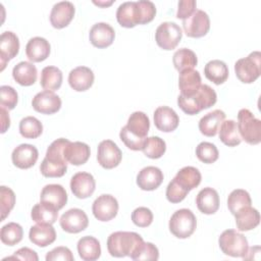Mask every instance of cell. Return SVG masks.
Here are the masks:
<instances>
[{
    "mask_svg": "<svg viewBox=\"0 0 261 261\" xmlns=\"http://www.w3.org/2000/svg\"><path fill=\"white\" fill-rule=\"evenodd\" d=\"M92 211L96 219L109 221L113 219L118 212V202L112 195L103 194L93 202Z\"/></svg>",
    "mask_w": 261,
    "mask_h": 261,
    "instance_id": "cell-13",
    "label": "cell"
},
{
    "mask_svg": "<svg viewBox=\"0 0 261 261\" xmlns=\"http://www.w3.org/2000/svg\"><path fill=\"white\" fill-rule=\"evenodd\" d=\"M228 67L225 62L219 59L210 60L204 67L205 76L215 85H221L228 77Z\"/></svg>",
    "mask_w": 261,
    "mask_h": 261,
    "instance_id": "cell-34",
    "label": "cell"
},
{
    "mask_svg": "<svg viewBox=\"0 0 261 261\" xmlns=\"http://www.w3.org/2000/svg\"><path fill=\"white\" fill-rule=\"evenodd\" d=\"M132 220L139 227H147L153 221V213L147 207H139L133 211Z\"/></svg>",
    "mask_w": 261,
    "mask_h": 261,
    "instance_id": "cell-47",
    "label": "cell"
},
{
    "mask_svg": "<svg viewBox=\"0 0 261 261\" xmlns=\"http://www.w3.org/2000/svg\"><path fill=\"white\" fill-rule=\"evenodd\" d=\"M163 172L156 166H147L137 175V185L143 191H154L163 181Z\"/></svg>",
    "mask_w": 261,
    "mask_h": 261,
    "instance_id": "cell-22",
    "label": "cell"
},
{
    "mask_svg": "<svg viewBox=\"0 0 261 261\" xmlns=\"http://www.w3.org/2000/svg\"><path fill=\"white\" fill-rule=\"evenodd\" d=\"M236 224L240 231H248L254 229L260 223V214L257 209L252 206H246L240 209L236 214Z\"/></svg>",
    "mask_w": 261,
    "mask_h": 261,
    "instance_id": "cell-30",
    "label": "cell"
},
{
    "mask_svg": "<svg viewBox=\"0 0 261 261\" xmlns=\"http://www.w3.org/2000/svg\"><path fill=\"white\" fill-rule=\"evenodd\" d=\"M40 200L41 202L49 204L57 210H60L67 202V194L61 185L50 184L45 186L41 191Z\"/></svg>",
    "mask_w": 261,
    "mask_h": 261,
    "instance_id": "cell-24",
    "label": "cell"
},
{
    "mask_svg": "<svg viewBox=\"0 0 261 261\" xmlns=\"http://www.w3.org/2000/svg\"><path fill=\"white\" fill-rule=\"evenodd\" d=\"M196 155L200 161L206 164H211L218 159L219 152L214 144L202 142L196 148Z\"/></svg>",
    "mask_w": 261,
    "mask_h": 261,
    "instance_id": "cell-44",
    "label": "cell"
},
{
    "mask_svg": "<svg viewBox=\"0 0 261 261\" xmlns=\"http://www.w3.org/2000/svg\"><path fill=\"white\" fill-rule=\"evenodd\" d=\"M33 108L42 114H53L61 108V99L52 91H42L32 100Z\"/></svg>",
    "mask_w": 261,
    "mask_h": 261,
    "instance_id": "cell-14",
    "label": "cell"
},
{
    "mask_svg": "<svg viewBox=\"0 0 261 261\" xmlns=\"http://www.w3.org/2000/svg\"><path fill=\"white\" fill-rule=\"evenodd\" d=\"M1 121H2L1 133L4 134L10 125V118H9V114L7 112V109H5L3 107H1Z\"/></svg>",
    "mask_w": 261,
    "mask_h": 261,
    "instance_id": "cell-52",
    "label": "cell"
},
{
    "mask_svg": "<svg viewBox=\"0 0 261 261\" xmlns=\"http://www.w3.org/2000/svg\"><path fill=\"white\" fill-rule=\"evenodd\" d=\"M96 189L94 176L89 172H77L70 179V190L79 199H86L93 195Z\"/></svg>",
    "mask_w": 261,
    "mask_h": 261,
    "instance_id": "cell-15",
    "label": "cell"
},
{
    "mask_svg": "<svg viewBox=\"0 0 261 261\" xmlns=\"http://www.w3.org/2000/svg\"><path fill=\"white\" fill-rule=\"evenodd\" d=\"M223 120H225V113L220 109H215L200 119L199 130L206 137H214Z\"/></svg>",
    "mask_w": 261,
    "mask_h": 261,
    "instance_id": "cell-28",
    "label": "cell"
},
{
    "mask_svg": "<svg viewBox=\"0 0 261 261\" xmlns=\"http://www.w3.org/2000/svg\"><path fill=\"white\" fill-rule=\"evenodd\" d=\"M62 71L56 66H46L41 71L40 84L44 90L56 91L62 85Z\"/></svg>",
    "mask_w": 261,
    "mask_h": 261,
    "instance_id": "cell-37",
    "label": "cell"
},
{
    "mask_svg": "<svg viewBox=\"0 0 261 261\" xmlns=\"http://www.w3.org/2000/svg\"><path fill=\"white\" fill-rule=\"evenodd\" d=\"M39 157L38 149L31 145V144H20L11 154L12 163L20 168V169H28L35 165Z\"/></svg>",
    "mask_w": 261,
    "mask_h": 261,
    "instance_id": "cell-17",
    "label": "cell"
},
{
    "mask_svg": "<svg viewBox=\"0 0 261 261\" xmlns=\"http://www.w3.org/2000/svg\"><path fill=\"white\" fill-rule=\"evenodd\" d=\"M18 96L16 91L10 86H1L0 87V105L1 107L12 110L17 104Z\"/></svg>",
    "mask_w": 261,
    "mask_h": 261,
    "instance_id": "cell-46",
    "label": "cell"
},
{
    "mask_svg": "<svg viewBox=\"0 0 261 261\" xmlns=\"http://www.w3.org/2000/svg\"><path fill=\"white\" fill-rule=\"evenodd\" d=\"M201 75L198 70L194 68H188L179 72L178 87L182 96L193 95L201 86Z\"/></svg>",
    "mask_w": 261,
    "mask_h": 261,
    "instance_id": "cell-32",
    "label": "cell"
},
{
    "mask_svg": "<svg viewBox=\"0 0 261 261\" xmlns=\"http://www.w3.org/2000/svg\"><path fill=\"white\" fill-rule=\"evenodd\" d=\"M202 179L201 172L199 169L193 166H185L173 177V180L186 192H190L197 188Z\"/></svg>",
    "mask_w": 261,
    "mask_h": 261,
    "instance_id": "cell-29",
    "label": "cell"
},
{
    "mask_svg": "<svg viewBox=\"0 0 261 261\" xmlns=\"http://www.w3.org/2000/svg\"><path fill=\"white\" fill-rule=\"evenodd\" d=\"M37 67L29 61H20L12 69V76L14 81L20 86L29 87L37 81Z\"/></svg>",
    "mask_w": 261,
    "mask_h": 261,
    "instance_id": "cell-31",
    "label": "cell"
},
{
    "mask_svg": "<svg viewBox=\"0 0 261 261\" xmlns=\"http://www.w3.org/2000/svg\"><path fill=\"white\" fill-rule=\"evenodd\" d=\"M63 155L67 163L72 165L85 164L91 155V150L88 144L83 142H68L64 147Z\"/></svg>",
    "mask_w": 261,
    "mask_h": 261,
    "instance_id": "cell-23",
    "label": "cell"
},
{
    "mask_svg": "<svg viewBox=\"0 0 261 261\" xmlns=\"http://www.w3.org/2000/svg\"><path fill=\"white\" fill-rule=\"evenodd\" d=\"M172 62L175 69L180 72L188 68H194L198 63V58L195 52L191 49L180 48L174 52Z\"/></svg>",
    "mask_w": 261,
    "mask_h": 261,
    "instance_id": "cell-38",
    "label": "cell"
},
{
    "mask_svg": "<svg viewBox=\"0 0 261 261\" xmlns=\"http://www.w3.org/2000/svg\"><path fill=\"white\" fill-rule=\"evenodd\" d=\"M182 29L190 38L204 37L209 32L210 18L205 11L196 9L189 17L182 19Z\"/></svg>",
    "mask_w": 261,
    "mask_h": 261,
    "instance_id": "cell-10",
    "label": "cell"
},
{
    "mask_svg": "<svg viewBox=\"0 0 261 261\" xmlns=\"http://www.w3.org/2000/svg\"><path fill=\"white\" fill-rule=\"evenodd\" d=\"M31 217L37 223L53 224L58 218V210L49 204L40 202L33 207Z\"/></svg>",
    "mask_w": 261,
    "mask_h": 261,
    "instance_id": "cell-36",
    "label": "cell"
},
{
    "mask_svg": "<svg viewBox=\"0 0 261 261\" xmlns=\"http://www.w3.org/2000/svg\"><path fill=\"white\" fill-rule=\"evenodd\" d=\"M115 38V32L113 28L106 22L95 23L89 34L91 44L97 48H106L110 46Z\"/></svg>",
    "mask_w": 261,
    "mask_h": 261,
    "instance_id": "cell-18",
    "label": "cell"
},
{
    "mask_svg": "<svg viewBox=\"0 0 261 261\" xmlns=\"http://www.w3.org/2000/svg\"><path fill=\"white\" fill-rule=\"evenodd\" d=\"M237 77L244 84L254 83L261 73V53L254 51L234 63Z\"/></svg>",
    "mask_w": 261,
    "mask_h": 261,
    "instance_id": "cell-8",
    "label": "cell"
},
{
    "mask_svg": "<svg viewBox=\"0 0 261 261\" xmlns=\"http://www.w3.org/2000/svg\"><path fill=\"white\" fill-rule=\"evenodd\" d=\"M19 133L25 139H36L43 133V124L38 118L27 116L19 122Z\"/></svg>",
    "mask_w": 261,
    "mask_h": 261,
    "instance_id": "cell-42",
    "label": "cell"
},
{
    "mask_svg": "<svg viewBox=\"0 0 261 261\" xmlns=\"http://www.w3.org/2000/svg\"><path fill=\"white\" fill-rule=\"evenodd\" d=\"M182 37L181 29L172 21H165L159 24L155 32V41L163 50H172L180 42Z\"/></svg>",
    "mask_w": 261,
    "mask_h": 261,
    "instance_id": "cell-9",
    "label": "cell"
},
{
    "mask_svg": "<svg viewBox=\"0 0 261 261\" xmlns=\"http://www.w3.org/2000/svg\"><path fill=\"white\" fill-rule=\"evenodd\" d=\"M179 123V117L176 112L168 106H159L154 111V124L164 133H170L176 129Z\"/></svg>",
    "mask_w": 261,
    "mask_h": 261,
    "instance_id": "cell-19",
    "label": "cell"
},
{
    "mask_svg": "<svg viewBox=\"0 0 261 261\" xmlns=\"http://www.w3.org/2000/svg\"><path fill=\"white\" fill-rule=\"evenodd\" d=\"M218 136L219 140L228 147H236L242 142L237 122L232 119L222 121L218 128Z\"/></svg>",
    "mask_w": 261,
    "mask_h": 261,
    "instance_id": "cell-35",
    "label": "cell"
},
{
    "mask_svg": "<svg viewBox=\"0 0 261 261\" xmlns=\"http://www.w3.org/2000/svg\"><path fill=\"white\" fill-rule=\"evenodd\" d=\"M47 261H56V260H64V261H72L74 257L71 251L67 247H56L46 255Z\"/></svg>",
    "mask_w": 261,
    "mask_h": 261,
    "instance_id": "cell-49",
    "label": "cell"
},
{
    "mask_svg": "<svg viewBox=\"0 0 261 261\" xmlns=\"http://www.w3.org/2000/svg\"><path fill=\"white\" fill-rule=\"evenodd\" d=\"M95 4H97L98 6H108V5H111L113 3V1H109V2H100V1H94Z\"/></svg>",
    "mask_w": 261,
    "mask_h": 261,
    "instance_id": "cell-53",
    "label": "cell"
},
{
    "mask_svg": "<svg viewBox=\"0 0 261 261\" xmlns=\"http://www.w3.org/2000/svg\"><path fill=\"white\" fill-rule=\"evenodd\" d=\"M94 72L90 67L77 66L70 70L68 74V84L76 92L89 90L94 83Z\"/></svg>",
    "mask_w": 261,
    "mask_h": 261,
    "instance_id": "cell-21",
    "label": "cell"
},
{
    "mask_svg": "<svg viewBox=\"0 0 261 261\" xmlns=\"http://www.w3.org/2000/svg\"><path fill=\"white\" fill-rule=\"evenodd\" d=\"M122 158V153L118 146L111 140H104L98 145L97 160L105 169L116 167Z\"/></svg>",
    "mask_w": 261,
    "mask_h": 261,
    "instance_id": "cell-11",
    "label": "cell"
},
{
    "mask_svg": "<svg viewBox=\"0 0 261 261\" xmlns=\"http://www.w3.org/2000/svg\"><path fill=\"white\" fill-rule=\"evenodd\" d=\"M238 129L242 140L250 145H257L261 142V120L247 108L238 113Z\"/></svg>",
    "mask_w": 261,
    "mask_h": 261,
    "instance_id": "cell-5",
    "label": "cell"
},
{
    "mask_svg": "<svg viewBox=\"0 0 261 261\" xmlns=\"http://www.w3.org/2000/svg\"><path fill=\"white\" fill-rule=\"evenodd\" d=\"M217 101L216 92L208 85H201L199 89L191 96L178 95V107L189 115H195L204 109L213 106Z\"/></svg>",
    "mask_w": 261,
    "mask_h": 261,
    "instance_id": "cell-3",
    "label": "cell"
},
{
    "mask_svg": "<svg viewBox=\"0 0 261 261\" xmlns=\"http://www.w3.org/2000/svg\"><path fill=\"white\" fill-rule=\"evenodd\" d=\"M155 14L156 7L151 1H127L118 6L116 19L121 27L130 29L137 24H145L152 21Z\"/></svg>",
    "mask_w": 261,
    "mask_h": 261,
    "instance_id": "cell-1",
    "label": "cell"
},
{
    "mask_svg": "<svg viewBox=\"0 0 261 261\" xmlns=\"http://www.w3.org/2000/svg\"><path fill=\"white\" fill-rule=\"evenodd\" d=\"M251 204H252V200H251L250 194L243 189L233 190L228 195L227 207L232 215H234L240 209L246 206H251Z\"/></svg>",
    "mask_w": 261,
    "mask_h": 261,
    "instance_id": "cell-41",
    "label": "cell"
},
{
    "mask_svg": "<svg viewBox=\"0 0 261 261\" xmlns=\"http://www.w3.org/2000/svg\"><path fill=\"white\" fill-rule=\"evenodd\" d=\"M59 223L64 231L68 233H77L88 227L89 218L82 209L71 208L61 215Z\"/></svg>",
    "mask_w": 261,
    "mask_h": 261,
    "instance_id": "cell-12",
    "label": "cell"
},
{
    "mask_svg": "<svg viewBox=\"0 0 261 261\" xmlns=\"http://www.w3.org/2000/svg\"><path fill=\"white\" fill-rule=\"evenodd\" d=\"M77 252L85 261H95L101 255V246L99 241L91 236L83 237L77 242Z\"/></svg>",
    "mask_w": 261,
    "mask_h": 261,
    "instance_id": "cell-33",
    "label": "cell"
},
{
    "mask_svg": "<svg viewBox=\"0 0 261 261\" xmlns=\"http://www.w3.org/2000/svg\"><path fill=\"white\" fill-rule=\"evenodd\" d=\"M74 5L69 1L57 2L50 12V22L55 29H63L69 24L74 16Z\"/></svg>",
    "mask_w": 261,
    "mask_h": 261,
    "instance_id": "cell-16",
    "label": "cell"
},
{
    "mask_svg": "<svg viewBox=\"0 0 261 261\" xmlns=\"http://www.w3.org/2000/svg\"><path fill=\"white\" fill-rule=\"evenodd\" d=\"M50 49L51 46L45 38L34 37L27 43L25 54L31 61L41 62L47 59L50 54Z\"/></svg>",
    "mask_w": 261,
    "mask_h": 261,
    "instance_id": "cell-27",
    "label": "cell"
},
{
    "mask_svg": "<svg viewBox=\"0 0 261 261\" xmlns=\"http://www.w3.org/2000/svg\"><path fill=\"white\" fill-rule=\"evenodd\" d=\"M197 227L195 214L187 208L176 210L169 219V230L178 239L191 237Z\"/></svg>",
    "mask_w": 261,
    "mask_h": 261,
    "instance_id": "cell-7",
    "label": "cell"
},
{
    "mask_svg": "<svg viewBox=\"0 0 261 261\" xmlns=\"http://www.w3.org/2000/svg\"><path fill=\"white\" fill-rule=\"evenodd\" d=\"M144 242L143 238L134 231H115L107 239V250L112 257L129 256Z\"/></svg>",
    "mask_w": 261,
    "mask_h": 261,
    "instance_id": "cell-4",
    "label": "cell"
},
{
    "mask_svg": "<svg viewBox=\"0 0 261 261\" xmlns=\"http://www.w3.org/2000/svg\"><path fill=\"white\" fill-rule=\"evenodd\" d=\"M142 151L148 158L158 159L162 157L166 151L165 141L157 136L146 138L143 144Z\"/></svg>",
    "mask_w": 261,
    "mask_h": 261,
    "instance_id": "cell-39",
    "label": "cell"
},
{
    "mask_svg": "<svg viewBox=\"0 0 261 261\" xmlns=\"http://www.w3.org/2000/svg\"><path fill=\"white\" fill-rule=\"evenodd\" d=\"M133 260H158V248L149 242H142L129 255Z\"/></svg>",
    "mask_w": 261,
    "mask_h": 261,
    "instance_id": "cell-43",
    "label": "cell"
},
{
    "mask_svg": "<svg viewBox=\"0 0 261 261\" xmlns=\"http://www.w3.org/2000/svg\"><path fill=\"white\" fill-rule=\"evenodd\" d=\"M6 259H19V260H28V261H38L39 257H38L37 253L34 250H32L28 247H23V248L18 249L16 252H14V254L12 256L6 257L3 260H6Z\"/></svg>",
    "mask_w": 261,
    "mask_h": 261,
    "instance_id": "cell-51",
    "label": "cell"
},
{
    "mask_svg": "<svg viewBox=\"0 0 261 261\" xmlns=\"http://www.w3.org/2000/svg\"><path fill=\"white\" fill-rule=\"evenodd\" d=\"M29 238L34 245L44 248L54 243L56 240V231L52 224L37 223L30 228Z\"/></svg>",
    "mask_w": 261,
    "mask_h": 261,
    "instance_id": "cell-25",
    "label": "cell"
},
{
    "mask_svg": "<svg viewBox=\"0 0 261 261\" xmlns=\"http://www.w3.org/2000/svg\"><path fill=\"white\" fill-rule=\"evenodd\" d=\"M188 192L182 190L173 179L166 188V198L170 203H179L186 198Z\"/></svg>",
    "mask_w": 261,
    "mask_h": 261,
    "instance_id": "cell-48",
    "label": "cell"
},
{
    "mask_svg": "<svg viewBox=\"0 0 261 261\" xmlns=\"http://www.w3.org/2000/svg\"><path fill=\"white\" fill-rule=\"evenodd\" d=\"M150 129V120L146 113L142 111L133 112L126 125L119 133V138L123 144L130 150L140 151Z\"/></svg>",
    "mask_w": 261,
    "mask_h": 261,
    "instance_id": "cell-2",
    "label": "cell"
},
{
    "mask_svg": "<svg viewBox=\"0 0 261 261\" xmlns=\"http://www.w3.org/2000/svg\"><path fill=\"white\" fill-rule=\"evenodd\" d=\"M19 51L18 37L10 31H6L1 34L0 37V59L1 70L4 69L6 63L14 58Z\"/></svg>",
    "mask_w": 261,
    "mask_h": 261,
    "instance_id": "cell-20",
    "label": "cell"
},
{
    "mask_svg": "<svg viewBox=\"0 0 261 261\" xmlns=\"http://www.w3.org/2000/svg\"><path fill=\"white\" fill-rule=\"evenodd\" d=\"M196 204L200 212L204 214H214L219 208L218 193L212 188H204L198 193Z\"/></svg>",
    "mask_w": 261,
    "mask_h": 261,
    "instance_id": "cell-26",
    "label": "cell"
},
{
    "mask_svg": "<svg viewBox=\"0 0 261 261\" xmlns=\"http://www.w3.org/2000/svg\"><path fill=\"white\" fill-rule=\"evenodd\" d=\"M23 237V229L20 224L16 222H9L1 227L0 239L1 242L7 246H14L18 244Z\"/></svg>",
    "mask_w": 261,
    "mask_h": 261,
    "instance_id": "cell-40",
    "label": "cell"
},
{
    "mask_svg": "<svg viewBox=\"0 0 261 261\" xmlns=\"http://www.w3.org/2000/svg\"><path fill=\"white\" fill-rule=\"evenodd\" d=\"M218 244L222 253L231 257L244 258L249 251L246 237L234 229L224 230L218 239Z\"/></svg>",
    "mask_w": 261,
    "mask_h": 261,
    "instance_id": "cell-6",
    "label": "cell"
},
{
    "mask_svg": "<svg viewBox=\"0 0 261 261\" xmlns=\"http://www.w3.org/2000/svg\"><path fill=\"white\" fill-rule=\"evenodd\" d=\"M197 7V2L195 0H180L178 2V8L176 12V17L185 19L189 17Z\"/></svg>",
    "mask_w": 261,
    "mask_h": 261,
    "instance_id": "cell-50",
    "label": "cell"
},
{
    "mask_svg": "<svg viewBox=\"0 0 261 261\" xmlns=\"http://www.w3.org/2000/svg\"><path fill=\"white\" fill-rule=\"evenodd\" d=\"M0 204H1V221L4 220L15 204L14 192L5 186L0 187Z\"/></svg>",
    "mask_w": 261,
    "mask_h": 261,
    "instance_id": "cell-45",
    "label": "cell"
}]
</instances>
